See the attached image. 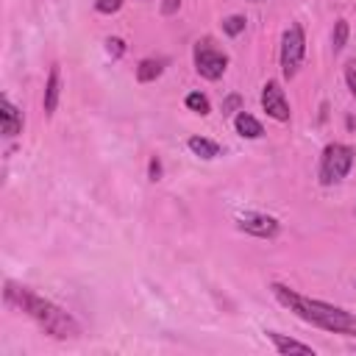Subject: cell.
<instances>
[{"mask_svg": "<svg viewBox=\"0 0 356 356\" xmlns=\"http://www.w3.org/2000/svg\"><path fill=\"white\" fill-rule=\"evenodd\" d=\"M253 3H261V0H253Z\"/></svg>", "mask_w": 356, "mask_h": 356, "instance_id": "cell-23", "label": "cell"}, {"mask_svg": "<svg viewBox=\"0 0 356 356\" xmlns=\"http://www.w3.org/2000/svg\"><path fill=\"white\" fill-rule=\"evenodd\" d=\"M225 67H228V56L222 50H217L211 39H200L195 44V70H197V75H203L206 81H217V78H222Z\"/></svg>", "mask_w": 356, "mask_h": 356, "instance_id": "cell-5", "label": "cell"}, {"mask_svg": "<svg viewBox=\"0 0 356 356\" xmlns=\"http://www.w3.org/2000/svg\"><path fill=\"white\" fill-rule=\"evenodd\" d=\"M106 50H108L111 58H120V56L125 53V42L117 39V36H111V39H106Z\"/></svg>", "mask_w": 356, "mask_h": 356, "instance_id": "cell-18", "label": "cell"}, {"mask_svg": "<svg viewBox=\"0 0 356 356\" xmlns=\"http://www.w3.org/2000/svg\"><path fill=\"white\" fill-rule=\"evenodd\" d=\"M0 117H3V122H0V131H3V136H17L19 131H22V114H19V108L3 95V100H0Z\"/></svg>", "mask_w": 356, "mask_h": 356, "instance_id": "cell-8", "label": "cell"}, {"mask_svg": "<svg viewBox=\"0 0 356 356\" xmlns=\"http://www.w3.org/2000/svg\"><path fill=\"white\" fill-rule=\"evenodd\" d=\"M303 53H306L303 28L298 22H292L284 31V36H281V72H284V78H295L298 75L300 61H303Z\"/></svg>", "mask_w": 356, "mask_h": 356, "instance_id": "cell-4", "label": "cell"}, {"mask_svg": "<svg viewBox=\"0 0 356 356\" xmlns=\"http://www.w3.org/2000/svg\"><path fill=\"white\" fill-rule=\"evenodd\" d=\"M239 106H242V97H239V95H228V97L222 100V114H225V117H236V114H239Z\"/></svg>", "mask_w": 356, "mask_h": 356, "instance_id": "cell-17", "label": "cell"}, {"mask_svg": "<svg viewBox=\"0 0 356 356\" xmlns=\"http://www.w3.org/2000/svg\"><path fill=\"white\" fill-rule=\"evenodd\" d=\"M6 303L17 306L31 320H36L39 328L44 334H50L53 339H75V337H81V323L70 312H64L61 306H56L53 300L42 298V295L31 292L28 286L6 281Z\"/></svg>", "mask_w": 356, "mask_h": 356, "instance_id": "cell-1", "label": "cell"}, {"mask_svg": "<svg viewBox=\"0 0 356 356\" xmlns=\"http://www.w3.org/2000/svg\"><path fill=\"white\" fill-rule=\"evenodd\" d=\"M186 108L195 114H209V97L200 92H189L186 95Z\"/></svg>", "mask_w": 356, "mask_h": 356, "instance_id": "cell-15", "label": "cell"}, {"mask_svg": "<svg viewBox=\"0 0 356 356\" xmlns=\"http://www.w3.org/2000/svg\"><path fill=\"white\" fill-rule=\"evenodd\" d=\"M161 72H164V61H161V58H145V61H139V67H136V81H139V83H150V81H156Z\"/></svg>", "mask_w": 356, "mask_h": 356, "instance_id": "cell-12", "label": "cell"}, {"mask_svg": "<svg viewBox=\"0 0 356 356\" xmlns=\"http://www.w3.org/2000/svg\"><path fill=\"white\" fill-rule=\"evenodd\" d=\"M58 95H61V72H58V64H53V67H50V72H47L44 97H42L44 114H53V111H56V106H58Z\"/></svg>", "mask_w": 356, "mask_h": 356, "instance_id": "cell-9", "label": "cell"}, {"mask_svg": "<svg viewBox=\"0 0 356 356\" xmlns=\"http://www.w3.org/2000/svg\"><path fill=\"white\" fill-rule=\"evenodd\" d=\"M234 125H236V134L245 136V139H259V136L264 134L261 122H259L256 117H250L248 111H239V114L234 117Z\"/></svg>", "mask_w": 356, "mask_h": 356, "instance_id": "cell-11", "label": "cell"}, {"mask_svg": "<svg viewBox=\"0 0 356 356\" xmlns=\"http://www.w3.org/2000/svg\"><path fill=\"white\" fill-rule=\"evenodd\" d=\"M273 295L289 309L295 312L300 320L317 325V328H325V331H334V334H345V337H356V314L339 309V306H331L325 300H312L306 295H298L295 289L284 286V284H273L270 286Z\"/></svg>", "mask_w": 356, "mask_h": 356, "instance_id": "cell-2", "label": "cell"}, {"mask_svg": "<svg viewBox=\"0 0 356 356\" xmlns=\"http://www.w3.org/2000/svg\"><path fill=\"white\" fill-rule=\"evenodd\" d=\"M178 8H181V0H161V14L170 17V14H175Z\"/></svg>", "mask_w": 356, "mask_h": 356, "instance_id": "cell-22", "label": "cell"}, {"mask_svg": "<svg viewBox=\"0 0 356 356\" xmlns=\"http://www.w3.org/2000/svg\"><path fill=\"white\" fill-rule=\"evenodd\" d=\"M261 108L273 120H278V122H286L289 120V103H286V95H284V89H281L278 81H267L261 86Z\"/></svg>", "mask_w": 356, "mask_h": 356, "instance_id": "cell-6", "label": "cell"}, {"mask_svg": "<svg viewBox=\"0 0 356 356\" xmlns=\"http://www.w3.org/2000/svg\"><path fill=\"white\" fill-rule=\"evenodd\" d=\"M236 228L245 231V234H253V236H259V239H273L281 225H278V220L270 217V214L248 211V214H242V217L236 220Z\"/></svg>", "mask_w": 356, "mask_h": 356, "instance_id": "cell-7", "label": "cell"}, {"mask_svg": "<svg viewBox=\"0 0 356 356\" xmlns=\"http://www.w3.org/2000/svg\"><path fill=\"white\" fill-rule=\"evenodd\" d=\"M147 170H150V181H159L161 178V161H159V156L150 159V167Z\"/></svg>", "mask_w": 356, "mask_h": 356, "instance_id": "cell-21", "label": "cell"}, {"mask_svg": "<svg viewBox=\"0 0 356 356\" xmlns=\"http://www.w3.org/2000/svg\"><path fill=\"white\" fill-rule=\"evenodd\" d=\"M186 145H189V150H192L195 156H200V159H217V156H220V145H217V142H211V139L192 136Z\"/></svg>", "mask_w": 356, "mask_h": 356, "instance_id": "cell-13", "label": "cell"}, {"mask_svg": "<svg viewBox=\"0 0 356 356\" xmlns=\"http://www.w3.org/2000/svg\"><path fill=\"white\" fill-rule=\"evenodd\" d=\"M353 159H356V150L350 145H342V142H331L323 156H320V184L323 186H331V184H339L350 167H353Z\"/></svg>", "mask_w": 356, "mask_h": 356, "instance_id": "cell-3", "label": "cell"}, {"mask_svg": "<svg viewBox=\"0 0 356 356\" xmlns=\"http://www.w3.org/2000/svg\"><path fill=\"white\" fill-rule=\"evenodd\" d=\"M95 8L100 14H114V11L122 8V0H95Z\"/></svg>", "mask_w": 356, "mask_h": 356, "instance_id": "cell-19", "label": "cell"}, {"mask_svg": "<svg viewBox=\"0 0 356 356\" xmlns=\"http://www.w3.org/2000/svg\"><path fill=\"white\" fill-rule=\"evenodd\" d=\"M345 42H348V22H345V19H337V22H334V36H331L334 53H339V50L345 47Z\"/></svg>", "mask_w": 356, "mask_h": 356, "instance_id": "cell-14", "label": "cell"}, {"mask_svg": "<svg viewBox=\"0 0 356 356\" xmlns=\"http://www.w3.org/2000/svg\"><path fill=\"white\" fill-rule=\"evenodd\" d=\"M345 83H348L350 95L356 97V61H350V64L345 67Z\"/></svg>", "mask_w": 356, "mask_h": 356, "instance_id": "cell-20", "label": "cell"}, {"mask_svg": "<svg viewBox=\"0 0 356 356\" xmlns=\"http://www.w3.org/2000/svg\"><path fill=\"white\" fill-rule=\"evenodd\" d=\"M267 339L275 345L278 353H314L312 345H303V342H298V339H289V337H284V334H278V331H267Z\"/></svg>", "mask_w": 356, "mask_h": 356, "instance_id": "cell-10", "label": "cell"}, {"mask_svg": "<svg viewBox=\"0 0 356 356\" xmlns=\"http://www.w3.org/2000/svg\"><path fill=\"white\" fill-rule=\"evenodd\" d=\"M222 31H225L228 36H239V33L245 31V17H239V14L225 17V19H222Z\"/></svg>", "mask_w": 356, "mask_h": 356, "instance_id": "cell-16", "label": "cell"}]
</instances>
